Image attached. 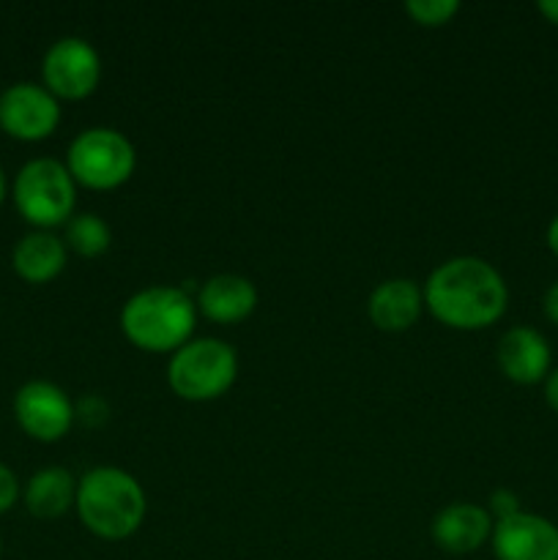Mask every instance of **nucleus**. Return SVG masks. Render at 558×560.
<instances>
[{"instance_id": "nucleus-22", "label": "nucleus", "mask_w": 558, "mask_h": 560, "mask_svg": "<svg viewBox=\"0 0 558 560\" xmlns=\"http://www.w3.org/2000/svg\"><path fill=\"white\" fill-rule=\"evenodd\" d=\"M545 399L553 410L558 413V366L550 370V375L545 377Z\"/></svg>"}, {"instance_id": "nucleus-25", "label": "nucleus", "mask_w": 558, "mask_h": 560, "mask_svg": "<svg viewBox=\"0 0 558 560\" xmlns=\"http://www.w3.org/2000/svg\"><path fill=\"white\" fill-rule=\"evenodd\" d=\"M5 189H9V186H5V173H3V167H0V206H3V200H5Z\"/></svg>"}, {"instance_id": "nucleus-8", "label": "nucleus", "mask_w": 558, "mask_h": 560, "mask_svg": "<svg viewBox=\"0 0 558 560\" xmlns=\"http://www.w3.org/2000/svg\"><path fill=\"white\" fill-rule=\"evenodd\" d=\"M60 126V102L38 82H14L0 93V129L20 142H42Z\"/></svg>"}, {"instance_id": "nucleus-5", "label": "nucleus", "mask_w": 558, "mask_h": 560, "mask_svg": "<svg viewBox=\"0 0 558 560\" xmlns=\"http://www.w3.org/2000/svg\"><path fill=\"white\" fill-rule=\"evenodd\" d=\"M11 200L27 224L53 233V228L74 217L77 184L63 162L38 156L20 167L11 186Z\"/></svg>"}, {"instance_id": "nucleus-2", "label": "nucleus", "mask_w": 558, "mask_h": 560, "mask_svg": "<svg viewBox=\"0 0 558 560\" xmlns=\"http://www.w3.org/2000/svg\"><path fill=\"white\" fill-rule=\"evenodd\" d=\"M77 517L96 539L124 541L140 530L148 498L140 481L120 468H93L77 479Z\"/></svg>"}, {"instance_id": "nucleus-6", "label": "nucleus", "mask_w": 558, "mask_h": 560, "mask_svg": "<svg viewBox=\"0 0 558 560\" xmlns=\"http://www.w3.org/2000/svg\"><path fill=\"white\" fill-rule=\"evenodd\" d=\"M66 170L77 186L93 191H113L135 175L137 151L126 135L109 126L80 131L66 151Z\"/></svg>"}, {"instance_id": "nucleus-26", "label": "nucleus", "mask_w": 558, "mask_h": 560, "mask_svg": "<svg viewBox=\"0 0 558 560\" xmlns=\"http://www.w3.org/2000/svg\"><path fill=\"white\" fill-rule=\"evenodd\" d=\"M0 552H3V539H0Z\"/></svg>"}, {"instance_id": "nucleus-14", "label": "nucleus", "mask_w": 558, "mask_h": 560, "mask_svg": "<svg viewBox=\"0 0 558 560\" xmlns=\"http://www.w3.org/2000/svg\"><path fill=\"white\" fill-rule=\"evenodd\" d=\"M257 310V288L241 273H217L197 293V312L213 323H241Z\"/></svg>"}, {"instance_id": "nucleus-16", "label": "nucleus", "mask_w": 558, "mask_h": 560, "mask_svg": "<svg viewBox=\"0 0 558 560\" xmlns=\"http://www.w3.org/2000/svg\"><path fill=\"white\" fill-rule=\"evenodd\" d=\"M25 509L38 520H58L77 501V479L66 468H44L27 479L25 492H22Z\"/></svg>"}, {"instance_id": "nucleus-15", "label": "nucleus", "mask_w": 558, "mask_h": 560, "mask_svg": "<svg viewBox=\"0 0 558 560\" xmlns=\"http://www.w3.org/2000/svg\"><path fill=\"white\" fill-rule=\"evenodd\" d=\"M66 249L63 241L49 230H33L16 241L11 252V266L16 277L25 279L27 284H47L66 268Z\"/></svg>"}, {"instance_id": "nucleus-23", "label": "nucleus", "mask_w": 558, "mask_h": 560, "mask_svg": "<svg viewBox=\"0 0 558 560\" xmlns=\"http://www.w3.org/2000/svg\"><path fill=\"white\" fill-rule=\"evenodd\" d=\"M539 14H545L553 25H558V0H539Z\"/></svg>"}, {"instance_id": "nucleus-13", "label": "nucleus", "mask_w": 558, "mask_h": 560, "mask_svg": "<svg viewBox=\"0 0 558 560\" xmlns=\"http://www.w3.org/2000/svg\"><path fill=\"white\" fill-rule=\"evenodd\" d=\"M425 310V293L414 279H386L377 284L367 301V315L377 331L403 334L421 317Z\"/></svg>"}, {"instance_id": "nucleus-21", "label": "nucleus", "mask_w": 558, "mask_h": 560, "mask_svg": "<svg viewBox=\"0 0 558 560\" xmlns=\"http://www.w3.org/2000/svg\"><path fill=\"white\" fill-rule=\"evenodd\" d=\"M542 310H545L547 320L558 326V279L545 290V295H542Z\"/></svg>"}, {"instance_id": "nucleus-10", "label": "nucleus", "mask_w": 558, "mask_h": 560, "mask_svg": "<svg viewBox=\"0 0 558 560\" xmlns=\"http://www.w3.org/2000/svg\"><path fill=\"white\" fill-rule=\"evenodd\" d=\"M490 545L498 560H558V525L542 514L518 512L492 525Z\"/></svg>"}, {"instance_id": "nucleus-18", "label": "nucleus", "mask_w": 558, "mask_h": 560, "mask_svg": "<svg viewBox=\"0 0 558 560\" xmlns=\"http://www.w3.org/2000/svg\"><path fill=\"white\" fill-rule=\"evenodd\" d=\"M405 14L421 27H441L457 16L460 3L457 0H408L403 5Z\"/></svg>"}, {"instance_id": "nucleus-7", "label": "nucleus", "mask_w": 558, "mask_h": 560, "mask_svg": "<svg viewBox=\"0 0 558 560\" xmlns=\"http://www.w3.org/2000/svg\"><path fill=\"white\" fill-rule=\"evenodd\" d=\"M102 82V58L80 36H63L44 52L42 85L63 102H82Z\"/></svg>"}, {"instance_id": "nucleus-3", "label": "nucleus", "mask_w": 558, "mask_h": 560, "mask_svg": "<svg viewBox=\"0 0 558 560\" xmlns=\"http://www.w3.org/2000/svg\"><path fill=\"white\" fill-rule=\"evenodd\" d=\"M197 326V304L181 288H146L120 310V331L146 353H175L191 339Z\"/></svg>"}, {"instance_id": "nucleus-17", "label": "nucleus", "mask_w": 558, "mask_h": 560, "mask_svg": "<svg viewBox=\"0 0 558 560\" xmlns=\"http://www.w3.org/2000/svg\"><path fill=\"white\" fill-rule=\"evenodd\" d=\"M63 244L74 255L91 260V257L104 255L109 249V244H113V230H109V224L98 213H74L66 222Z\"/></svg>"}, {"instance_id": "nucleus-4", "label": "nucleus", "mask_w": 558, "mask_h": 560, "mask_svg": "<svg viewBox=\"0 0 558 560\" xmlns=\"http://www.w3.org/2000/svg\"><path fill=\"white\" fill-rule=\"evenodd\" d=\"M239 377V353L217 337L189 339L170 355L167 383L184 402H213L233 388Z\"/></svg>"}, {"instance_id": "nucleus-20", "label": "nucleus", "mask_w": 558, "mask_h": 560, "mask_svg": "<svg viewBox=\"0 0 558 560\" xmlns=\"http://www.w3.org/2000/svg\"><path fill=\"white\" fill-rule=\"evenodd\" d=\"M487 512H490V517L498 523V520L512 517V514L523 512V509H520V498L514 495L512 490H496L490 495V506H487Z\"/></svg>"}, {"instance_id": "nucleus-1", "label": "nucleus", "mask_w": 558, "mask_h": 560, "mask_svg": "<svg viewBox=\"0 0 558 560\" xmlns=\"http://www.w3.org/2000/svg\"><path fill=\"white\" fill-rule=\"evenodd\" d=\"M425 310L441 326L457 331H479L503 317L509 306V288L492 262L474 255H460L441 262L427 277Z\"/></svg>"}, {"instance_id": "nucleus-11", "label": "nucleus", "mask_w": 558, "mask_h": 560, "mask_svg": "<svg viewBox=\"0 0 558 560\" xmlns=\"http://www.w3.org/2000/svg\"><path fill=\"white\" fill-rule=\"evenodd\" d=\"M496 361L512 383L534 386V383H542L550 375L553 350L542 331L531 326H514L498 339Z\"/></svg>"}, {"instance_id": "nucleus-19", "label": "nucleus", "mask_w": 558, "mask_h": 560, "mask_svg": "<svg viewBox=\"0 0 558 560\" xmlns=\"http://www.w3.org/2000/svg\"><path fill=\"white\" fill-rule=\"evenodd\" d=\"M20 479H16V474L9 465L0 463V514L11 512L16 506V501H20Z\"/></svg>"}, {"instance_id": "nucleus-12", "label": "nucleus", "mask_w": 558, "mask_h": 560, "mask_svg": "<svg viewBox=\"0 0 558 560\" xmlns=\"http://www.w3.org/2000/svg\"><path fill=\"white\" fill-rule=\"evenodd\" d=\"M496 520L490 512L476 503H449L446 509L435 514L430 525L432 541L449 556H470L479 547H485L492 536Z\"/></svg>"}, {"instance_id": "nucleus-9", "label": "nucleus", "mask_w": 558, "mask_h": 560, "mask_svg": "<svg viewBox=\"0 0 558 560\" xmlns=\"http://www.w3.org/2000/svg\"><path fill=\"white\" fill-rule=\"evenodd\" d=\"M14 416L27 438L38 443H58L69 435L77 410L60 386L31 381L14 394Z\"/></svg>"}, {"instance_id": "nucleus-24", "label": "nucleus", "mask_w": 558, "mask_h": 560, "mask_svg": "<svg viewBox=\"0 0 558 560\" xmlns=\"http://www.w3.org/2000/svg\"><path fill=\"white\" fill-rule=\"evenodd\" d=\"M547 246H550L553 255L558 257V213L550 219V224H547Z\"/></svg>"}]
</instances>
